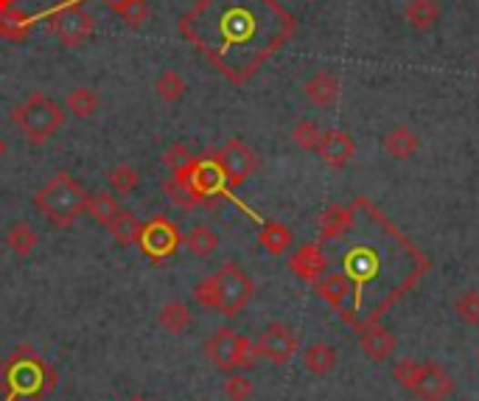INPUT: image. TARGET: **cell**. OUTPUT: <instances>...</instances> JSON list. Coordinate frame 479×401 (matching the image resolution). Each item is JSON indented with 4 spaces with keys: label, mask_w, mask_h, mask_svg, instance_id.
Instances as JSON below:
<instances>
[{
    "label": "cell",
    "mask_w": 479,
    "mask_h": 401,
    "mask_svg": "<svg viewBox=\"0 0 479 401\" xmlns=\"http://www.w3.org/2000/svg\"><path fill=\"white\" fill-rule=\"evenodd\" d=\"M270 4L272 0H199L179 28L225 77L244 82L278 48L261 17Z\"/></svg>",
    "instance_id": "obj_1"
},
{
    "label": "cell",
    "mask_w": 479,
    "mask_h": 401,
    "mask_svg": "<svg viewBox=\"0 0 479 401\" xmlns=\"http://www.w3.org/2000/svg\"><path fill=\"white\" fill-rule=\"evenodd\" d=\"M34 202H36V211H40L54 228L65 231L70 225H76V219L85 213L87 194L67 171H56L46 186L36 191Z\"/></svg>",
    "instance_id": "obj_2"
},
{
    "label": "cell",
    "mask_w": 479,
    "mask_h": 401,
    "mask_svg": "<svg viewBox=\"0 0 479 401\" xmlns=\"http://www.w3.org/2000/svg\"><path fill=\"white\" fill-rule=\"evenodd\" d=\"M12 124L25 135L28 143H46L65 124V113L46 93H31L23 104L12 109Z\"/></svg>",
    "instance_id": "obj_3"
},
{
    "label": "cell",
    "mask_w": 479,
    "mask_h": 401,
    "mask_svg": "<svg viewBox=\"0 0 479 401\" xmlns=\"http://www.w3.org/2000/svg\"><path fill=\"white\" fill-rule=\"evenodd\" d=\"M205 356L222 374H236L255 362V348L236 328H216L205 343Z\"/></svg>",
    "instance_id": "obj_4"
},
{
    "label": "cell",
    "mask_w": 479,
    "mask_h": 401,
    "mask_svg": "<svg viewBox=\"0 0 479 401\" xmlns=\"http://www.w3.org/2000/svg\"><path fill=\"white\" fill-rule=\"evenodd\" d=\"M213 289H216V312H222L225 317H236L247 309L252 301L255 283L252 278L233 262L222 264L213 275Z\"/></svg>",
    "instance_id": "obj_5"
},
{
    "label": "cell",
    "mask_w": 479,
    "mask_h": 401,
    "mask_svg": "<svg viewBox=\"0 0 479 401\" xmlns=\"http://www.w3.org/2000/svg\"><path fill=\"white\" fill-rule=\"evenodd\" d=\"M48 28L54 31V36L62 46L79 48L93 36L96 17L82 4H62L48 15Z\"/></svg>",
    "instance_id": "obj_6"
},
{
    "label": "cell",
    "mask_w": 479,
    "mask_h": 401,
    "mask_svg": "<svg viewBox=\"0 0 479 401\" xmlns=\"http://www.w3.org/2000/svg\"><path fill=\"white\" fill-rule=\"evenodd\" d=\"M216 166H219V171H222V177H225V182L228 186H233V189H239V186H244V182L255 174V169H258V155H255V149L252 146H247L241 138H233V140H228L222 149L216 152Z\"/></svg>",
    "instance_id": "obj_7"
},
{
    "label": "cell",
    "mask_w": 479,
    "mask_h": 401,
    "mask_svg": "<svg viewBox=\"0 0 479 401\" xmlns=\"http://www.w3.org/2000/svg\"><path fill=\"white\" fill-rule=\"evenodd\" d=\"M317 295L334 306L342 320L356 325V303H359V283L348 272H331L317 281Z\"/></svg>",
    "instance_id": "obj_8"
},
{
    "label": "cell",
    "mask_w": 479,
    "mask_h": 401,
    "mask_svg": "<svg viewBox=\"0 0 479 401\" xmlns=\"http://www.w3.org/2000/svg\"><path fill=\"white\" fill-rule=\"evenodd\" d=\"M252 348H255V356L270 359L275 365H286L294 356V351H298V334H294L286 323H270L261 332V337L252 343Z\"/></svg>",
    "instance_id": "obj_9"
},
{
    "label": "cell",
    "mask_w": 479,
    "mask_h": 401,
    "mask_svg": "<svg viewBox=\"0 0 479 401\" xmlns=\"http://www.w3.org/2000/svg\"><path fill=\"white\" fill-rule=\"evenodd\" d=\"M138 244H140V250H143L146 255H149V259L166 262V259H171L174 250H177V244H179V233H177V228H174L171 219L158 216V219H152V222L143 225Z\"/></svg>",
    "instance_id": "obj_10"
},
{
    "label": "cell",
    "mask_w": 479,
    "mask_h": 401,
    "mask_svg": "<svg viewBox=\"0 0 479 401\" xmlns=\"http://www.w3.org/2000/svg\"><path fill=\"white\" fill-rule=\"evenodd\" d=\"M413 393L421 401H446L454 393V379L446 368H440L434 362H421V374L413 387Z\"/></svg>",
    "instance_id": "obj_11"
},
{
    "label": "cell",
    "mask_w": 479,
    "mask_h": 401,
    "mask_svg": "<svg viewBox=\"0 0 479 401\" xmlns=\"http://www.w3.org/2000/svg\"><path fill=\"white\" fill-rule=\"evenodd\" d=\"M356 155V140L342 132V129H325L320 143H317V158L331 166V169H342L353 160Z\"/></svg>",
    "instance_id": "obj_12"
},
{
    "label": "cell",
    "mask_w": 479,
    "mask_h": 401,
    "mask_svg": "<svg viewBox=\"0 0 479 401\" xmlns=\"http://www.w3.org/2000/svg\"><path fill=\"white\" fill-rule=\"evenodd\" d=\"M289 270L306 283H317L328 275V255L322 252L320 244H303L291 252Z\"/></svg>",
    "instance_id": "obj_13"
},
{
    "label": "cell",
    "mask_w": 479,
    "mask_h": 401,
    "mask_svg": "<svg viewBox=\"0 0 479 401\" xmlns=\"http://www.w3.org/2000/svg\"><path fill=\"white\" fill-rule=\"evenodd\" d=\"M359 345H362V354L367 359L384 362L395 351V337L387 332L379 320H373V323H367L364 328H359Z\"/></svg>",
    "instance_id": "obj_14"
},
{
    "label": "cell",
    "mask_w": 479,
    "mask_h": 401,
    "mask_svg": "<svg viewBox=\"0 0 479 401\" xmlns=\"http://www.w3.org/2000/svg\"><path fill=\"white\" fill-rule=\"evenodd\" d=\"M303 93H306L309 104H314L317 109H331L340 101V79H337V73L317 70L314 77L303 85Z\"/></svg>",
    "instance_id": "obj_15"
},
{
    "label": "cell",
    "mask_w": 479,
    "mask_h": 401,
    "mask_svg": "<svg viewBox=\"0 0 479 401\" xmlns=\"http://www.w3.org/2000/svg\"><path fill=\"white\" fill-rule=\"evenodd\" d=\"M353 225V208L348 205H331L322 216H320V239L322 242H334L342 239Z\"/></svg>",
    "instance_id": "obj_16"
},
{
    "label": "cell",
    "mask_w": 479,
    "mask_h": 401,
    "mask_svg": "<svg viewBox=\"0 0 479 401\" xmlns=\"http://www.w3.org/2000/svg\"><path fill=\"white\" fill-rule=\"evenodd\" d=\"M421 149V138L410 127H392L384 135V152L395 160H410Z\"/></svg>",
    "instance_id": "obj_17"
},
{
    "label": "cell",
    "mask_w": 479,
    "mask_h": 401,
    "mask_svg": "<svg viewBox=\"0 0 479 401\" xmlns=\"http://www.w3.org/2000/svg\"><path fill=\"white\" fill-rule=\"evenodd\" d=\"M194 323V314H191V306L189 303H179V301H171L166 303L160 312H158V325L168 334H186Z\"/></svg>",
    "instance_id": "obj_18"
},
{
    "label": "cell",
    "mask_w": 479,
    "mask_h": 401,
    "mask_svg": "<svg viewBox=\"0 0 479 401\" xmlns=\"http://www.w3.org/2000/svg\"><path fill=\"white\" fill-rule=\"evenodd\" d=\"M65 107H67V113H70L73 118L87 121V118H93V116L98 113L101 101H98V93H96L93 87H85V85H82V87H73V90L67 93Z\"/></svg>",
    "instance_id": "obj_19"
},
{
    "label": "cell",
    "mask_w": 479,
    "mask_h": 401,
    "mask_svg": "<svg viewBox=\"0 0 479 401\" xmlns=\"http://www.w3.org/2000/svg\"><path fill=\"white\" fill-rule=\"evenodd\" d=\"M107 231H109V236H113V239H116L121 247H129V244H135V242L140 239L143 222H140V219H138L132 211L121 208V211H118V216L113 219V222L107 225Z\"/></svg>",
    "instance_id": "obj_20"
},
{
    "label": "cell",
    "mask_w": 479,
    "mask_h": 401,
    "mask_svg": "<svg viewBox=\"0 0 479 401\" xmlns=\"http://www.w3.org/2000/svg\"><path fill=\"white\" fill-rule=\"evenodd\" d=\"M303 362L314 376H325L337 368V351L328 343H311L303 354Z\"/></svg>",
    "instance_id": "obj_21"
},
{
    "label": "cell",
    "mask_w": 479,
    "mask_h": 401,
    "mask_svg": "<svg viewBox=\"0 0 479 401\" xmlns=\"http://www.w3.org/2000/svg\"><path fill=\"white\" fill-rule=\"evenodd\" d=\"M403 17H407L410 28L429 31L440 20V6L434 4V0H410L407 9H403Z\"/></svg>",
    "instance_id": "obj_22"
},
{
    "label": "cell",
    "mask_w": 479,
    "mask_h": 401,
    "mask_svg": "<svg viewBox=\"0 0 479 401\" xmlns=\"http://www.w3.org/2000/svg\"><path fill=\"white\" fill-rule=\"evenodd\" d=\"M118 211H121V205H118L113 191H98V194L87 197V205H85V213H90L96 222L104 225V228L118 216Z\"/></svg>",
    "instance_id": "obj_23"
},
{
    "label": "cell",
    "mask_w": 479,
    "mask_h": 401,
    "mask_svg": "<svg viewBox=\"0 0 479 401\" xmlns=\"http://www.w3.org/2000/svg\"><path fill=\"white\" fill-rule=\"evenodd\" d=\"M36 244H40V239H36V231L28 222H15L6 231V247L15 255H20V259H28V255L36 250Z\"/></svg>",
    "instance_id": "obj_24"
},
{
    "label": "cell",
    "mask_w": 479,
    "mask_h": 401,
    "mask_svg": "<svg viewBox=\"0 0 479 401\" xmlns=\"http://www.w3.org/2000/svg\"><path fill=\"white\" fill-rule=\"evenodd\" d=\"M182 242H186L189 252L197 255V259H210V255L219 250V236L205 225H194Z\"/></svg>",
    "instance_id": "obj_25"
},
{
    "label": "cell",
    "mask_w": 479,
    "mask_h": 401,
    "mask_svg": "<svg viewBox=\"0 0 479 401\" xmlns=\"http://www.w3.org/2000/svg\"><path fill=\"white\" fill-rule=\"evenodd\" d=\"M258 242H261V247H264L270 255H283V252L291 247L294 236H291V231H289L286 225H280V222H267V225L261 228V233H258Z\"/></svg>",
    "instance_id": "obj_26"
},
{
    "label": "cell",
    "mask_w": 479,
    "mask_h": 401,
    "mask_svg": "<svg viewBox=\"0 0 479 401\" xmlns=\"http://www.w3.org/2000/svg\"><path fill=\"white\" fill-rule=\"evenodd\" d=\"M107 182H109V191H113V194L127 197V194H132L140 186V171L132 163H118L116 169H109Z\"/></svg>",
    "instance_id": "obj_27"
},
{
    "label": "cell",
    "mask_w": 479,
    "mask_h": 401,
    "mask_svg": "<svg viewBox=\"0 0 479 401\" xmlns=\"http://www.w3.org/2000/svg\"><path fill=\"white\" fill-rule=\"evenodd\" d=\"M155 93L163 104H177L182 96H186V79H182L174 67H166L155 82Z\"/></svg>",
    "instance_id": "obj_28"
},
{
    "label": "cell",
    "mask_w": 479,
    "mask_h": 401,
    "mask_svg": "<svg viewBox=\"0 0 479 401\" xmlns=\"http://www.w3.org/2000/svg\"><path fill=\"white\" fill-rule=\"evenodd\" d=\"M113 12L129 26V28H140L146 20H149V6L146 0H109Z\"/></svg>",
    "instance_id": "obj_29"
},
{
    "label": "cell",
    "mask_w": 479,
    "mask_h": 401,
    "mask_svg": "<svg viewBox=\"0 0 479 401\" xmlns=\"http://www.w3.org/2000/svg\"><path fill=\"white\" fill-rule=\"evenodd\" d=\"M320 138H322V129L314 121H309V118L298 121V124H294V129H291V140L298 143L301 149H306V152H317Z\"/></svg>",
    "instance_id": "obj_30"
},
{
    "label": "cell",
    "mask_w": 479,
    "mask_h": 401,
    "mask_svg": "<svg viewBox=\"0 0 479 401\" xmlns=\"http://www.w3.org/2000/svg\"><path fill=\"white\" fill-rule=\"evenodd\" d=\"M454 314L465 323V325H479V289H468L457 298L454 303Z\"/></svg>",
    "instance_id": "obj_31"
},
{
    "label": "cell",
    "mask_w": 479,
    "mask_h": 401,
    "mask_svg": "<svg viewBox=\"0 0 479 401\" xmlns=\"http://www.w3.org/2000/svg\"><path fill=\"white\" fill-rule=\"evenodd\" d=\"M31 28V17L20 15V12H4L0 15V34L9 36V40H20Z\"/></svg>",
    "instance_id": "obj_32"
},
{
    "label": "cell",
    "mask_w": 479,
    "mask_h": 401,
    "mask_svg": "<svg viewBox=\"0 0 479 401\" xmlns=\"http://www.w3.org/2000/svg\"><path fill=\"white\" fill-rule=\"evenodd\" d=\"M222 393H225L228 401H247L252 396V382H250V376L230 374L222 385Z\"/></svg>",
    "instance_id": "obj_33"
},
{
    "label": "cell",
    "mask_w": 479,
    "mask_h": 401,
    "mask_svg": "<svg viewBox=\"0 0 479 401\" xmlns=\"http://www.w3.org/2000/svg\"><path fill=\"white\" fill-rule=\"evenodd\" d=\"M163 191H166V194L171 197V202H174V205H179L182 211H194V208L199 205V202L194 200V194L186 189V182H179L177 177H171V180L166 182Z\"/></svg>",
    "instance_id": "obj_34"
},
{
    "label": "cell",
    "mask_w": 479,
    "mask_h": 401,
    "mask_svg": "<svg viewBox=\"0 0 479 401\" xmlns=\"http://www.w3.org/2000/svg\"><path fill=\"white\" fill-rule=\"evenodd\" d=\"M418 374H421V362H418V359H401V362L395 365V371H392L395 382H398L403 390H410V393H413V387H415V382H418Z\"/></svg>",
    "instance_id": "obj_35"
},
{
    "label": "cell",
    "mask_w": 479,
    "mask_h": 401,
    "mask_svg": "<svg viewBox=\"0 0 479 401\" xmlns=\"http://www.w3.org/2000/svg\"><path fill=\"white\" fill-rule=\"evenodd\" d=\"M194 160V155H191V149H189V146L186 143H171L168 146V149L163 152V163L171 169V171H177V169H182V166H189Z\"/></svg>",
    "instance_id": "obj_36"
},
{
    "label": "cell",
    "mask_w": 479,
    "mask_h": 401,
    "mask_svg": "<svg viewBox=\"0 0 479 401\" xmlns=\"http://www.w3.org/2000/svg\"><path fill=\"white\" fill-rule=\"evenodd\" d=\"M194 301L205 309H216V289H213V278H202L197 286H194Z\"/></svg>",
    "instance_id": "obj_37"
},
{
    "label": "cell",
    "mask_w": 479,
    "mask_h": 401,
    "mask_svg": "<svg viewBox=\"0 0 479 401\" xmlns=\"http://www.w3.org/2000/svg\"><path fill=\"white\" fill-rule=\"evenodd\" d=\"M129 401H149V398H146V396H132Z\"/></svg>",
    "instance_id": "obj_38"
},
{
    "label": "cell",
    "mask_w": 479,
    "mask_h": 401,
    "mask_svg": "<svg viewBox=\"0 0 479 401\" xmlns=\"http://www.w3.org/2000/svg\"><path fill=\"white\" fill-rule=\"evenodd\" d=\"M0 155H4V140H0Z\"/></svg>",
    "instance_id": "obj_39"
}]
</instances>
